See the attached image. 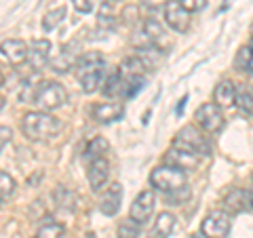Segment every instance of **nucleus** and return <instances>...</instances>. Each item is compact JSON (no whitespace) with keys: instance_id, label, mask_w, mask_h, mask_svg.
Here are the masks:
<instances>
[{"instance_id":"nucleus-1","label":"nucleus","mask_w":253,"mask_h":238,"mask_svg":"<svg viewBox=\"0 0 253 238\" xmlns=\"http://www.w3.org/2000/svg\"><path fill=\"white\" fill-rule=\"evenodd\" d=\"M106 59L101 53H84V55H78L76 59V78L81 82L83 91L84 93H95L99 89V84H104V78H106Z\"/></svg>"},{"instance_id":"nucleus-2","label":"nucleus","mask_w":253,"mask_h":238,"mask_svg":"<svg viewBox=\"0 0 253 238\" xmlns=\"http://www.w3.org/2000/svg\"><path fill=\"white\" fill-rule=\"evenodd\" d=\"M61 124L53 114L44 110H34V112L23 114L21 118V131L30 141H46L59 133Z\"/></svg>"},{"instance_id":"nucleus-3","label":"nucleus","mask_w":253,"mask_h":238,"mask_svg":"<svg viewBox=\"0 0 253 238\" xmlns=\"http://www.w3.org/2000/svg\"><path fill=\"white\" fill-rule=\"evenodd\" d=\"M66 101H68V93L63 89V84L53 82V80H44L34 86L30 104H36V106H41V110H44V112H51V110L61 108Z\"/></svg>"},{"instance_id":"nucleus-4","label":"nucleus","mask_w":253,"mask_h":238,"mask_svg":"<svg viewBox=\"0 0 253 238\" xmlns=\"http://www.w3.org/2000/svg\"><path fill=\"white\" fill-rule=\"evenodd\" d=\"M173 146L181 148V150H188L196 156H211L213 154V146H211V139L207 135H203L194 124H186L177 131L175 139H173Z\"/></svg>"},{"instance_id":"nucleus-5","label":"nucleus","mask_w":253,"mask_h":238,"mask_svg":"<svg viewBox=\"0 0 253 238\" xmlns=\"http://www.w3.org/2000/svg\"><path fill=\"white\" fill-rule=\"evenodd\" d=\"M150 184H152L154 190H158L163 194L175 192V190L186 186V171L177 169V166H171V164H161L150 173Z\"/></svg>"},{"instance_id":"nucleus-6","label":"nucleus","mask_w":253,"mask_h":238,"mask_svg":"<svg viewBox=\"0 0 253 238\" xmlns=\"http://www.w3.org/2000/svg\"><path fill=\"white\" fill-rule=\"evenodd\" d=\"M196 122L203 131L207 133H217L221 131V126H224L226 118H224V112H221V108L217 104H203L199 110H196Z\"/></svg>"},{"instance_id":"nucleus-7","label":"nucleus","mask_w":253,"mask_h":238,"mask_svg":"<svg viewBox=\"0 0 253 238\" xmlns=\"http://www.w3.org/2000/svg\"><path fill=\"white\" fill-rule=\"evenodd\" d=\"M201 232L209 238H226L230 232V213L211 211L201 224Z\"/></svg>"},{"instance_id":"nucleus-8","label":"nucleus","mask_w":253,"mask_h":238,"mask_svg":"<svg viewBox=\"0 0 253 238\" xmlns=\"http://www.w3.org/2000/svg\"><path fill=\"white\" fill-rule=\"evenodd\" d=\"M86 179H89V186L93 192H101L104 186H108L110 179V162L106 156H99L95 160L89 162L86 166Z\"/></svg>"},{"instance_id":"nucleus-9","label":"nucleus","mask_w":253,"mask_h":238,"mask_svg":"<svg viewBox=\"0 0 253 238\" xmlns=\"http://www.w3.org/2000/svg\"><path fill=\"white\" fill-rule=\"evenodd\" d=\"M51 61V42L46 38H36L28 46V63L34 72H41Z\"/></svg>"},{"instance_id":"nucleus-10","label":"nucleus","mask_w":253,"mask_h":238,"mask_svg":"<svg viewBox=\"0 0 253 238\" xmlns=\"http://www.w3.org/2000/svg\"><path fill=\"white\" fill-rule=\"evenodd\" d=\"M154 202H156V196L152 190H144V192H139L137 198L133 200L131 204V211H129V217L135 219L137 224L144 226L146 221L150 219V215L154 213Z\"/></svg>"},{"instance_id":"nucleus-11","label":"nucleus","mask_w":253,"mask_h":238,"mask_svg":"<svg viewBox=\"0 0 253 238\" xmlns=\"http://www.w3.org/2000/svg\"><path fill=\"white\" fill-rule=\"evenodd\" d=\"M165 21H167L169 28L175 30L177 34H184L190 28V13L177 0H167V4H165Z\"/></svg>"},{"instance_id":"nucleus-12","label":"nucleus","mask_w":253,"mask_h":238,"mask_svg":"<svg viewBox=\"0 0 253 238\" xmlns=\"http://www.w3.org/2000/svg\"><path fill=\"white\" fill-rule=\"evenodd\" d=\"M123 114H125V106L121 101H101V104H95L91 108L93 120L99 124H110V122L121 120Z\"/></svg>"},{"instance_id":"nucleus-13","label":"nucleus","mask_w":253,"mask_h":238,"mask_svg":"<svg viewBox=\"0 0 253 238\" xmlns=\"http://www.w3.org/2000/svg\"><path fill=\"white\" fill-rule=\"evenodd\" d=\"M0 53L2 57L11 63V66H21L23 61H28V44L19 40V38H6L0 42Z\"/></svg>"},{"instance_id":"nucleus-14","label":"nucleus","mask_w":253,"mask_h":238,"mask_svg":"<svg viewBox=\"0 0 253 238\" xmlns=\"http://www.w3.org/2000/svg\"><path fill=\"white\" fill-rule=\"evenodd\" d=\"M121 202H123V186L114 181V184H110L108 190L99 198V211L104 213V215L112 217L116 215L118 211H121Z\"/></svg>"},{"instance_id":"nucleus-15","label":"nucleus","mask_w":253,"mask_h":238,"mask_svg":"<svg viewBox=\"0 0 253 238\" xmlns=\"http://www.w3.org/2000/svg\"><path fill=\"white\" fill-rule=\"evenodd\" d=\"M224 207H226V213L251 211V209H253V202H251L249 190H243V188L230 190V192L226 194V198H224Z\"/></svg>"},{"instance_id":"nucleus-16","label":"nucleus","mask_w":253,"mask_h":238,"mask_svg":"<svg viewBox=\"0 0 253 238\" xmlns=\"http://www.w3.org/2000/svg\"><path fill=\"white\" fill-rule=\"evenodd\" d=\"M165 164H171V166H177L181 171H192L199 166V156L188 152V150H181V148H173L165 154Z\"/></svg>"},{"instance_id":"nucleus-17","label":"nucleus","mask_w":253,"mask_h":238,"mask_svg":"<svg viewBox=\"0 0 253 238\" xmlns=\"http://www.w3.org/2000/svg\"><path fill=\"white\" fill-rule=\"evenodd\" d=\"M236 97V86L232 80H221L215 91H213V104H217L219 108H232Z\"/></svg>"},{"instance_id":"nucleus-18","label":"nucleus","mask_w":253,"mask_h":238,"mask_svg":"<svg viewBox=\"0 0 253 238\" xmlns=\"http://www.w3.org/2000/svg\"><path fill=\"white\" fill-rule=\"evenodd\" d=\"M76 59H78V51H72L70 46H66L63 51H59V55L55 59H51V70L55 74H68L70 70L76 66Z\"/></svg>"},{"instance_id":"nucleus-19","label":"nucleus","mask_w":253,"mask_h":238,"mask_svg":"<svg viewBox=\"0 0 253 238\" xmlns=\"http://www.w3.org/2000/svg\"><path fill=\"white\" fill-rule=\"evenodd\" d=\"M146 70H152V66L137 55V57L125 59L123 66L118 68V74H121V78H135V76H144Z\"/></svg>"},{"instance_id":"nucleus-20","label":"nucleus","mask_w":253,"mask_h":238,"mask_svg":"<svg viewBox=\"0 0 253 238\" xmlns=\"http://www.w3.org/2000/svg\"><path fill=\"white\" fill-rule=\"evenodd\" d=\"M173 228H175V217H173V213L165 211V213H161V215L156 217L154 226L148 232L146 238H167L173 232Z\"/></svg>"},{"instance_id":"nucleus-21","label":"nucleus","mask_w":253,"mask_h":238,"mask_svg":"<svg viewBox=\"0 0 253 238\" xmlns=\"http://www.w3.org/2000/svg\"><path fill=\"white\" fill-rule=\"evenodd\" d=\"M106 152H110V144L104 139V137H95L89 146H86V150H84V160L86 162H91V160H95V158H99V156H104Z\"/></svg>"},{"instance_id":"nucleus-22","label":"nucleus","mask_w":253,"mask_h":238,"mask_svg":"<svg viewBox=\"0 0 253 238\" xmlns=\"http://www.w3.org/2000/svg\"><path fill=\"white\" fill-rule=\"evenodd\" d=\"M234 106H239V110L245 116H253V91L247 89V86L239 89L234 97Z\"/></svg>"},{"instance_id":"nucleus-23","label":"nucleus","mask_w":253,"mask_h":238,"mask_svg":"<svg viewBox=\"0 0 253 238\" xmlns=\"http://www.w3.org/2000/svg\"><path fill=\"white\" fill-rule=\"evenodd\" d=\"M141 234V224H137L135 219H126V221H121L118 224V230H116V236L118 238H137Z\"/></svg>"},{"instance_id":"nucleus-24","label":"nucleus","mask_w":253,"mask_h":238,"mask_svg":"<svg viewBox=\"0 0 253 238\" xmlns=\"http://www.w3.org/2000/svg\"><path fill=\"white\" fill-rule=\"evenodd\" d=\"M63 17H66V9H63V6L49 11V13H46L44 17H42V30H44V32L55 30V28H57L59 23L63 21Z\"/></svg>"},{"instance_id":"nucleus-25","label":"nucleus","mask_w":253,"mask_h":238,"mask_svg":"<svg viewBox=\"0 0 253 238\" xmlns=\"http://www.w3.org/2000/svg\"><path fill=\"white\" fill-rule=\"evenodd\" d=\"M61 236H63V226L57 224V221H46L36 232V238H61Z\"/></svg>"},{"instance_id":"nucleus-26","label":"nucleus","mask_w":253,"mask_h":238,"mask_svg":"<svg viewBox=\"0 0 253 238\" xmlns=\"http://www.w3.org/2000/svg\"><path fill=\"white\" fill-rule=\"evenodd\" d=\"M114 26H116L114 15L110 13L108 4H104V6H101V11H99V15H97V28H99L101 32H112Z\"/></svg>"},{"instance_id":"nucleus-27","label":"nucleus","mask_w":253,"mask_h":238,"mask_svg":"<svg viewBox=\"0 0 253 238\" xmlns=\"http://www.w3.org/2000/svg\"><path fill=\"white\" fill-rule=\"evenodd\" d=\"M249 63H251V49H249V44H247V46H241L239 53H236L234 68L239 70V72H247L249 74Z\"/></svg>"},{"instance_id":"nucleus-28","label":"nucleus","mask_w":253,"mask_h":238,"mask_svg":"<svg viewBox=\"0 0 253 238\" xmlns=\"http://www.w3.org/2000/svg\"><path fill=\"white\" fill-rule=\"evenodd\" d=\"M15 188H17V186H15V179L9 175V173L0 171V200H4V198L13 196Z\"/></svg>"},{"instance_id":"nucleus-29","label":"nucleus","mask_w":253,"mask_h":238,"mask_svg":"<svg viewBox=\"0 0 253 238\" xmlns=\"http://www.w3.org/2000/svg\"><path fill=\"white\" fill-rule=\"evenodd\" d=\"M141 30H144L154 42L161 40V38L165 36V28L161 26V21H156V19H146L144 21V28H141Z\"/></svg>"},{"instance_id":"nucleus-30","label":"nucleus","mask_w":253,"mask_h":238,"mask_svg":"<svg viewBox=\"0 0 253 238\" xmlns=\"http://www.w3.org/2000/svg\"><path fill=\"white\" fill-rule=\"evenodd\" d=\"M179 4L184 6L188 13H196V11H203L207 6V0H179Z\"/></svg>"},{"instance_id":"nucleus-31","label":"nucleus","mask_w":253,"mask_h":238,"mask_svg":"<svg viewBox=\"0 0 253 238\" xmlns=\"http://www.w3.org/2000/svg\"><path fill=\"white\" fill-rule=\"evenodd\" d=\"M190 196V190H188V186H184V188H179V190H175V192H169L167 194V198H169V204H181V200H186V198Z\"/></svg>"},{"instance_id":"nucleus-32","label":"nucleus","mask_w":253,"mask_h":238,"mask_svg":"<svg viewBox=\"0 0 253 238\" xmlns=\"http://www.w3.org/2000/svg\"><path fill=\"white\" fill-rule=\"evenodd\" d=\"M72 4H74V9L78 13H91L95 0H72Z\"/></svg>"},{"instance_id":"nucleus-33","label":"nucleus","mask_w":253,"mask_h":238,"mask_svg":"<svg viewBox=\"0 0 253 238\" xmlns=\"http://www.w3.org/2000/svg\"><path fill=\"white\" fill-rule=\"evenodd\" d=\"M11 137H13V131L9 129V126L0 124V152H2V148L11 141Z\"/></svg>"},{"instance_id":"nucleus-34","label":"nucleus","mask_w":253,"mask_h":238,"mask_svg":"<svg viewBox=\"0 0 253 238\" xmlns=\"http://www.w3.org/2000/svg\"><path fill=\"white\" fill-rule=\"evenodd\" d=\"M141 4H144L146 9H150V11H156V9H165L167 0H141Z\"/></svg>"},{"instance_id":"nucleus-35","label":"nucleus","mask_w":253,"mask_h":238,"mask_svg":"<svg viewBox=\"0 0 253 238\" xmlns=\"http://www.w3.org/2000/svg\"><path fill=\"white\" fill-rule=\"evenodd\" d=\"M249 49H251V63H249V74H253V36L249 40Z\"/></svg>"},{"instance_id":"nucleus-36","label":"nucleus","mask_w":253,"mask_h":238,"mask_svg":"<svg viewBox=\"0 0 253 238\" xmlns=\"http://www.w3.org/2000/svg\"><path fill=\"white\" fill-rule=\"evenodd\" d=\"M190 238H209V236H205L203 232H199V234H192V236H190Z\"/></svg>"},{"instance_id":"nucleus-37","label":"nucleus","mask_w":253,"mask_h":238,"mask_svg":"<svg viewBox=\"0 0 253 238\" xmlns=\"http://www.w3.org/2000/svg\"><path fill=\"white\" fill-rule=\"evenodd\" d=\"M4 84V74H2V70H0V86Z\"/></svg>"},{"instance_id":"nucleus-38","label":"nucleus","mask_w":253,"mask_h":238,"mask_svg":"<svg viewBox=\"0 0 253 238\" xmlns=\"http://www.w3.org/2000/svg\"><path fill=\"white\" fill-rule=\"evenodd\" d=\"M4 108V97H0V110Z\"/></svg>"}]
</instances>
